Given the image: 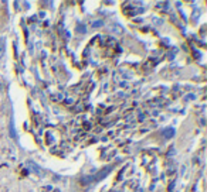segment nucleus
<instances>
[{"label":"nucleus","mask_w":207,"mask_h":192,"mask_svg":"<svg viewBox=\"0 0 207 192\" xmlns=\"http://www.w3.org/2000/svg\"><path fill=\"white\" fill-rule=\"evenodd\" d=\"M111 170H112V167H107V168H103V170H101L100 172H98V174H96L95 177H94V178H89V180H85L84 181V184H85V182H89V181H101V180H103V178H105V177L108 175V174H109V172H111Z\"/></svg>","instance_id":"obj_1"},{"label":"nucleus","mask_w":207,"mask_h":192,"mask_svg":"<svg viewBox=\"0 0 207 192\" xmlns=\"http://www.w3.org/2000/svg\"><path fill=\"white\" fill-rule=\"evenodd\" d=\"M26 167L29 168L30 171L31 172H34V174H36V175H38V177H44V171H43L41 168L38 167V165H36V164L33 163V161H27V163H26Z\"/></svg>","instance_id":"obj_2"},{"label":"nucleus","mask_w":207,"mask_h":192,"mask_svg":"<svg viewBox=\"0 0 207 192\" xmlns=\"http://www.w3.org/2000/svg\"><path fill=\"white\" fill-rule=\"evenodd\" d=\"M174 136V129L173 127H169V129H166L165 131H163V137L165 139H172Z\"/></svg>","instance_id":"obj_3"},{"label":"nucleus","mask_w":207,"mask_h":192,"mask_svg":"<svg viewBox=\"0 0 207 192\" xmlns=\"http://www.w3.org/2000/svg\"><path fill=\"white\" fill-rule=\"evenodd\" d=\"M102 25H103V21L102 20L92 21V27H94V29H98V27H102Z\"/></svg>","instance_id":"obj_4"},{"label":"nucleus","mask_w":207,"mask_h":192,"mask_svg":"<svg viewBox=\"0 0 207 192\" xmlns=\"http://www.w3.org/2000/svg\"><path fill=\"white\" fill-rule=\"evenodd\" d=\"M77 31H78V33H82V34H85V33H87V27H85V25H81V24H79L78 25V27H77Z\"/></svg>","instance_id":"obj_5"},{"label":"nucleus","mask_w":207,"mask_h":192,"mask_svg":"<svg viewBox=\"0 0 207 192\" xmlns=\"http://www.w3.org/2000/svg\"><path fill=\"white\" fill-rule=\"evenodd\" d=\"M10 136H12V137H16V130H14V127H13V120L10 122Z\"/></svg>","instance_id":"obj_6"},{"label":"nucleus","mask_w":207,"mask_h":192,"mask_svg":"<svg viewBox=\"0 0 207 192\" xmlns=\"http://www.w3.org/2000/svg\"><path fill=\"white\" fill-rule=\"evenodd\" d=\"M112 31H115V33L121 34V33H122V29H121L119 25H112Z\"/></svg>","instance_id":"obj_7"},{"label":"nucleus","mask_w":207,"mask_h":192,"mask_svg":"<svg viewBox=\"0 0 207 192\" xmlns=\"http://www.w3.org/2000/svg\"><path fill=\"white\" fill-rule=\"evenodd\" d=\"M193 99H196V96L193 93H189V95H186V96H184V100H193Z\"/></svg>","instance_id":"obj_8"},{"label":"nucleus","mask_w":207,"mask_h":192,"mask_svg":"<svg viewBox=\"0 0 207 192\" xmlns=\"http://www.w3.org/2000/svg\"><path fill=\"white\" fill-rule=\"evenodd\" d=\"M53 134H51V133H48V134H47V141H53Z\"/></svg>","instance_id":"obj_9"},{"label":"nucleus","mask_w":207,"mask_h":192,"mask_svg":"<svg viewBox=\"0 0 207 192\" xmlns=\"http://www.w3.org/2000/svg\"><path fill=\"white\" fill-rule=\"evenodd\" d=\"M23 4H24V7H26V8H30V3H29V2H24Z\"/></svg>","instance_id":"obj_10"},{"label":"nucleus","mask_w":207,"mask_h":192,"mask_svg":"<svg viewBox=\"0 0 207 192\" xmlns=\"http://www.w3.org/2000/svg\"><path fill=\"white\" fill-rule=\"evenodd\" d=\"M65 102H67V103H68V105H70V103H72V102H74V100H72V99H67Z\"/></svg>","instance_id":"obj_11"},{"label":"nucleus","mask_w":207,"mask_h":192,"mask_svg":"<svg viewBox=\"0 0 207 192\" xmlns=\"http://www.w3.org/2000/svg\"><path fill=\"white\" fill-rule=\"evenodd\" d=\"M169 155H174V148H173V150H170V151H169Z\"/></svg>","instance_id":"obj_12"}]
</instances>
